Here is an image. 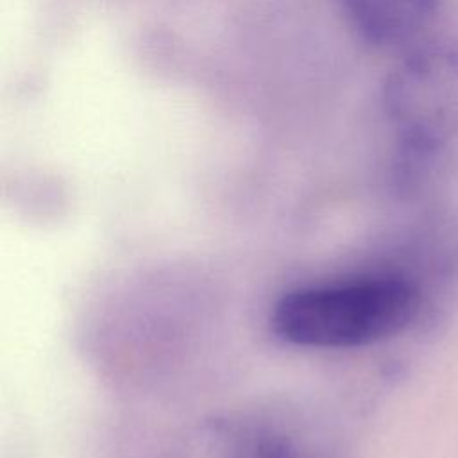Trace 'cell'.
<instances>
[{"label": "cell", "instance_id": "3", "mask_svg": "<svg viewBox=\"0 0 458 458\" xmlns=\"http://www.w3.org/2000/svg\"><path fill=\"white\" fill-rule=\"evenodd\" d=\"M345 21L365 43L394 48L415 39L433 20L440 0H338Z\"/></svg>", "mask_w": 458, "mask_h": 458}, {"label": "cell", "instance_id": "2", "mask_svg": "<svg viewBox=\"0 0 458 458\" xmlns=\"http://www.w3.org/2000/svg\"><path fill=\"white\" fill-rule=\"evenodd\" d=\"M383 111L411 154H428L458 134V45L411 48L386 75Z\"/></svg>", "mask_w": 458, "mask_h": 458}, {"label": "cell", "instance_id": "1", "mask_svg": "<svg viewBox=\"0 0 458 458\" xmlns=\"http://www.w3.org/2000/svg\"><path fill=\"white\" fill-rule=\"evenodd\" d=\"M419 293L397 276L297 288L272 308L277 338L299 347L351 349L403 331L415 317Z\"/></svg>", "mask_w": 458, "mask_h": 458}]
</instances>
